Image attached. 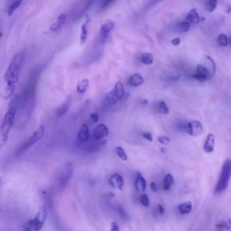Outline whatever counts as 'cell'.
Wrapping results in <instances>:
<instances>
[{"mask_svg": "<svg viewBox=\"0 0 231 231\" xmlns=\"http://www.w3.org/2000/svg\"><path fill=\"white\" fill-rule=\"evenodd\" d=\"M23 59V53L19 52L15 55L5 73L4 80L5 87L4 98L5 100L10 99L16 91Z\"/></svg>", "mask_w": 231, "mask_h": 231, "instance_id": "1", "label": "cell"}, {"mask_svg": "<svg viewBox=\"0 0 231 231\" xmlns=\"http://www.w3.org/2000/svg\"><path fill=\"white\" fill-rule=\"evenodd\" d=\"M18 101V96L15 95L8 104V109L4 116L3 121L1 127V148L6 143L10 130L14 126Z\"/></svg>", "mask_w": 231, "mask_h": 231, "instance_id": "2", "label": "cell"}, {"mask_svg": "<svg viewBox=\"0 0 231 231\" xmlns=\"http://www.w3.org/2000/svg\"><path fill=\"white\" fill-rule=\"evenodd\" d=\"M231 177V158H228L223 163L219 179L215 187L216 194H221L227 189Z\"/></svg>", "mask_w": 231, "mask_h": 231, "instance_id": "3", "label": "cell"}, {"mask_svg": "<svg viewBox=\"0 0 231 231\" xmlns=\"http://www.w3.org/2000/svg\"><path fill=\"white\" fill-rule=\"evenodd\" d=\"M197 72L207 80L211 79L216 72V65L215 61L210 56L205 55L203 57L200 63L197 65Z\"/></svg>", "mask_w": 231, "mask_h": 231, "instance_id": "4", "label": "cell"}, {"mask_svg": "<svg viewBox=\"0 0 231 231\" xmlns=\"http://www.w3.org/2000/svg\"><path fill=\"white\" fill-rule=\"evenodd\" d=\"M47 216V211L44 207L40 208L35 217L30 219L24 225V230L39 231L44 225Z\"/></svg>", "mask_w": 231, "mask_h": 231, "instance_id": "5", "label": "cell"}, {"mask_svg": "<svg viewBox=\"0 0 231 231\" xmlns=\"http://www.w3.org/2000/svg\"><path fill=\"white\" fill-rule=\"evenodd\" d=\"M44 133L45 127L43 126H40L31 136L20 145L17 149L16 153L19 155L26 151L42 138L44 135Z\"/></svg>", "mask_w": 231, "mask_h": 231, "instance_id": "6", "label": "cell"}, {"mask_svg": "<svg viewBox=\"0 0 231 231\" xmlns=\"http://www.w3.org/2000/svg\"><path fill=\"white\" fill-rule=\"evenodd\" d=\"M125 95L123 85L120 81L117 82L114 89L106 95L104 103L106 105L115 104L121 99Z\"/></svg>", "mask_w": 231, "mask_h": 231, "instance_id": "7", "label": "cell"}, {"mask_svg": "<svg viewBox=\"0 0 231 231\" xmlns=\"http://www.w3.org/2000/svg\"><path fill=\"white\" fill-rule=\"evenodd\" d=\"M73 172V166L72 164H67L60 170L57 180L62 186H65L71 178Z\"/></svg>", "mask_w": 231, "mask_h": 231, "instance_id": "8", "label": "cell"}, {"mask_svg": "<svg viewBox=\"0 0 231 231\" xmlns=\"http://www.w3.org/2000/svg\"><path fill=\"white\" fill-rule=\"evenodd\" d=\"M203 132V127L200 121H190L186 127V132L192 136H199Z\"/></svg>", "mask_w": 231, "mask_h": 231, "instance_id": "9", "label": "cell"}, {"mask_svg": "<svg viewBox=\"0 0 231 231\" xmlns=\"http://www.w3.org/2000/svg\"><path fill=\"white\" fill-rule=\"evenodd\" d=\"M109 133V130L107 126L104 124H99L94 130L93 136L96 140H100L107 136Z\"/></svg>", "mask_w": 231, "mask_h": 231, "instance_id": "10", "label": "cell"}, {"mask_svg": "<svg viewBox=\"0 0 231 231\" xmlns=\"http://www.w3.org/2000/svg\"><path fill=\"white\" fill-rule=\"evenodd\" d=\"M109 182L114 188L121 190L124 186V181L122 177L118 173L112 175L109 179Z\"/></svg>", "mask_w": 231, "mask_h": 231, "instance_id": "11", "label": "cell"}, {"mask_svg": "<svg viewBox=\"0 0 231 231\" xmlns=\"http://www.w3.org/2000/svg\"><path fill=\"white\" fill-rule=\"evenodd\" d=\"M114 27V23L111 20H106L101 27V35L103 41L106 39L109 33Z\"/></svg>", "mask_w": 231, "mask_h": 231, "instance_id": "12", "label": "cell"}, {"mask_svg": "<svg viewBox=\"0 0 231 231\" xmlns=\"http://www.w3.org/2000/svg\"><path fill=\"white\" fill-rule=\"evenodd\" d=\"M89 138V132L88 126L84 124L79 130L77 135L78 141L81 143H85L88 141Z\"/></svg>", "mask_w": 231, "mask_h": 231, "instance_id": "13", "label": "cell"}, {"mask_svg": "<svg viewBox=\"0 0 231 231\" xmlns=\"http://www.w3.org/2000/svg\"><path fill=\"white\" fill-rule=\"evenodd\" d=\"M135 186L136 190L139 192L145 191L146 187V180L139 171L137 172L135 176Z\"/></svg>", "mask_w": 231, "mask_h": 231, "instance_id": "14", "label": "cell"}, {"mask_svg": "<svg viewBox=\"0 0 231 231\" xmlns=\"http://www.w3.org/2000/svg\"><path fill=\"white\" fill-rule=\"evenodd\" d=\"M215 145V137L214 135L209 134L206 137L204 146V150L205 152L208 153L213 152L214 150Z\"/></svg>", "mask_w": 231, "mask_h": 231, "instance_id": "15", "label": "cell"}, {"mask_svg": "<svg viewBox=\"0 0 231 231\" xmlns=\"http://www.w3.org/2000/svg\"><path fill=\"white\" fill-rule=\"evenodd\" d=\"M66 15L65 14H61L57 18V20L56 22L53 23L51 25L50 30L52 31H57L60 30L63 27L66 21Z\"/></svg>", "mask_w": 231, "mask_h": 231, "instance_id": "16", "label": "cell"}, {"mask_svg": "<svg viewBox=\"0 0 231 231\" xmlns=\"http://www.w3.org/2000/svg\"><path fill=\"white\" fill-rule=\"evenodd\" d=\"M144 80L139 73H136L132 75L129 81V85L134 87H138L144 83Z\"/></svg>", "mask_w": 231, "mask_h": 231, "instance_id": "17", "label": "cell"}, {"mask_svg": "<svg viewBox=\"0 0 231 231\" xmlns=\"http://www.w3.org/2000/svg\"><path fill=\"white\" fill-rule=\"evenodd\" d=\"M187 22L190 23L197 24L200 21V18L196 9H192L189 11L186 19Z\"/></svg>", "mask_w": 231, "mask_h": 231, "instance_id": "18", "label": "cell"}, {"mask_svg": "<svg viewBox=\"0 0 231 231\" xmlns=\"http://www.w3.org/2000/svg\"><path fill=\"white\" fill-rule=\"evenodd\" d=\"M70 99H69L62 105L57 108L56 111V114L57 117H60L64 115L67 114L69 108L70 103Z\"/></svg>", "mask_w": 231, "mask_h": 231, "instance_id": "19", "label": "cell"}, {"mask_svg": "<svg viewBox=\"0 0 231 231\" xmlns=\"http://www.w3.org/2000/svg\"><path fill=\"white\" fill-rule=\"evenodd\" d=\"M192 208V204L190 201L181 204L178 207L179 213L183 215L189 214L191 212Z\"/></svg>", "mask_w": 231, "mask_h": 231, "instance_id": "20", "label": "cell"}, {"mask_svg": "<svg viewBox=\"0 0 231 231\" xmlns=\"http://www.w3.org/2000/svg\"><path fill=\"white\" fill-rule=\"evenodd\" d=\"M216 227L218 231H231V220L222 221L218 223Z\"/></svg>", "mask_w": 231, "mask_h": 231, "instance_id": "21", "label": "cell"}, {"mask_svg": "<svg viewBox=\"0 0 231 231\" xmlns=\"http://www.w3.org/2000/svg\"><path fill=\"white\" fill-rule=\"evenodd\" d=\"M89 82L88 79L83 80L77 86V92L80 94H84L89 87Z\"/></svg>", "mask_w": 231, "mask_h": 231, "instance_id": "22", "label": "cell"}, {"mask_svg": "<svg viewBox=\"0 0 231 231\" xmlns=\"http://www.w3.org/2000/svg\"><path fill=\"white\" fill-rule=\"evenodd\" d=\"M174 183L173 177L171 174H168L165 176L163 182V188L166 191L169 190L172 184Z\"/></svg>", "mask_w": 231, "mask_h": 231, "instance_id": "23", "label": "cell"}, {"mask_svg": "<svg viewBox=\"0 0 231 231\" xmlns=\"http://www.w3.org/2000/svg\"><path fill=\"white\" fill-rule=\"evenodd\" d=\"M141 61L145 65H151L153 62V57L150 53H144L141 56Z\"/></svg>", "mask_w": 231, "mask_h": 231, "instance_id": "24", "label": "cell"}, {"mask_svg": "<svg viewBox=\"0 0 231 231\" xmlns=\"http://www.w3.org/2000/svg\"><path fill=\"white\" fill-rule=\"evenodd\" d=\"M21 2L22 0H16L11 3V5L9 6L8 11H7L9 16H11L14 13V11H16L20 6L21 4Z\"/></svg>", "mask_w": 231, "mask_h": 231, "instance_id": "25", "label": "cell"}, {"mask_svg": "<svg viewBox=\"0 0 231 231\" xmlns=\"http://www.w3.org/2000/svg\"><path fill=\"white\" fill-rule=\"evenodd\" d=\"M88 37V31L86 27V23H85L81 26L80 42L81 44H84L86 41Z\"/></svg>", "mask_w": 231, "mask_h": 231, "instance_id": "26", "label": "cell"}, {"mask_svg": "<svg viewBox=\"0 0 231 231\" xmlns=\"http://www.w3.org/2000/svg\"><path fill=\"white\" fill-rule=\"evenodd\" d=\"M217 43L219 46H226L228 44V39L225 34H221L217 39Z\"/></svg>", "mask_w": 231, "mask_h": 231, "instance_id": "27", "label": "cell"}, {"mask_svg": "<svg viewBox=\"0 0 231 231\" xmlns=\"http://www.w3.org/2000/svg\"><path fill=\"white\" fill-rule=\"evenodd\" d=\"M158 110L160 113L163 114H168L169 112L168 107L167 106L165 103L163 101L160 102L158 104Z\"/></svg>", "mask_w": 231, "mask_h": 231, "instance_id": "28", "label": "cell"}, {"mask_svg": "<svg viewBox=\"0 0 231 231\" xmlns=\"http://www.w3.org/2000/svg\"><path fill=\"white\" fill-rule=\"evenodd\" d=\"M116 150L118 156L124 161H126L127 159V154L123 148L121 147H116Z\"/></svg>", "mask_w": 231, "mask_h": 231, "instance_id": "29", "label": "cell"}, {"mask_svg": "<svg viewBox=\"0 0 231 231\" xmlns=\"http://www.w3.org/2000/svg\"><path fill=\"white\" fill-rule=\"evenodd\" d=\"M141 203L143 206L146 207H148L149 205V199L148 195L146 193L142 194L140 198Z\"/></svg>", "mask_w": 231, "mask_h": 231, "instance_id": "30", "label": "cell"}, {"mask_svg": "<svg viewBox=\"0 0 231 231\" xmlns=\"http://www.w3.org/2000/svg\"><path fill=\"white\" fill-rule=\"evenodd\" d=\"M217 1V0H210L208 3V11L209 12H213L216 7Z\"/></svg>", "mask_w": 231, "mask_h": 231, "instance_id": "31", "label": "cell"}, {"mask_svg": "<svg viewBox=\"0 0 231 231\" xmlns=\"http://www.w3.org/2000/svg\"><path fill=\"white\" fill-rule=\"evenodd\" d=\"M158 141L163 145H167L170 142V139L169 138L165 136L158 137Z\"/></svg>", "mask_w": 231, "mask_h": 231, "instance_id": "32", "label": "cell"}, {"mask_svg": "<svg viewBox=\"0 0 231 231\" xmlns=\"http://www.w3.org/2000/svg\"><path fill=\"white\" fill-rule=\"evenodd\" d=\"M190 27L189 23L187 21H183L181 23V29L183 32H186L189 30Z\"/></svg>", "mask_w": 231, "mask_h": 231, "instance_id": "33", "label": "cell"}, {"mask_svg": "<svg viewBox=\"0 0 231 231\" xmlns=\"http://www.w3.org/2000/svg\"><path fill=\"white\" fill-rule=\"evenodd\" d=\"M115 0H103L101 3V6L103 8H105L106 7L109 6L111 4L114 2Z\"/></svg>", "mask_w": 231, "mask_h": 231, "instance_id": "34", "label": "cell"}, {"mask_svg": "<svg viewBox=\"0 0 231 231\" xmlns=\"http://www.w3.org/2000/svg\"><path fill=\"white\" fill-rule=\"evenodd\" d=\"M142 136L150 142H152L153 140L152 135L150 133L146 132L143 133Z\"/></svg>", "mask_w": 231, "mask_h": 231, "instance_id": "35", "label": "cell"}, {"mask_svg": "<svg viewBox=\"0 0 231 231\" xmlns=\"http://www.w3.org/2000/svg\"><path fill=\"white\" fill-rule=\"evenodd\" d=\"M90 118L94 122H97L99 121V115L97 113H93L90 114Z\"/></svg>", "mask_w": 231, "mask_h": 231, "instance_id": "36", "label": "cell"}, {"mask_svg": "<svg viewBox=\"0 0 231 231\" xmlns=\"http://www.w3.org/2000/svg\"><path fill=\"white\" fill-rule=\"evenodd\" d=\"M111 229L112 231H118V226L115 222H113L111 224Z\"/></svg>", "mask_w": 231, "mask_h": 231, "instance_id": "37", "label": "cell"}, {"mask_svg": "<svg viewBox=\"0 0 231 231\" xmlns=\"http://www.w3.org/2000/svg\"><path fill=\"white\" fill-rule=\"evenodd\" d=\"M181 42V39L179 38L172 39L171 41V43L174 46H178Z\"/></svg>", "mask_w": 231, "mask_h": 231, "instance_id": "38", "label": "cell"}, {"mask_svg": "<svg viewBox=\"0 0 231 231\" xmlns=\"http://www.w3.org/2000/svg\"><path fill=\"white\" fill-rule=\"evenodd\" d=\"M151 189L153 192H156L157 191V187H156V185L154 183V182H152L150 184Z\"/></svg>", "mask_w": 231, "mask_h": 231, "instance_id": "39", "label": "cell"}, {"mask_svg": "<svg viewBox=\"0 0 231 231\" xmlns=\"http://www.w3.org/2000/svg\"><path fill=\"white\" fill-rule=\"evenodd\" d=\"M158 209H159V214L160 215H164V207L161 204H158Z\"/></svg>", "mask_w": 231, "mask_h": 231, "instance_id": "40", "label": "cell"}, {"mask_svg": "<svg viewBox=\"0 0 231 231\" xmlns=\"http://www.w3.org/2000/svg\"><path fill=\"white\" fill-rule=\"evenodd\" d=\"M227 13L231 16V6L228 8V10H227Z\"/></svg>", "mask_w": 231, "mask_h": 231, "instance_id": "41", "label": "cell"}, {"mask_svg": "<svg viewBox=\"0 0 231 231\" xmlns=\"http://www.w3.org/2000/svg\"><path fill=\"white\" fill-rule=\"evenodd\" d=\"M160 151H161L162 153H164L165 152L166 149H165L164 148V147H162V148H160Z\"/></svg>", "mask_w": 231, "mask_h": 231, "instance_id": "42", "label": "cell"}, {"mask_svg": "<svg viewBox=\"0 0 231 231\" xmlns=\"http://www.w3.org/2000/svg\"><path fill=\"white\" fill-rule=\"evenodd\" d=\"M205 20V19L204 18V17H202V18H201V19L200 20V21H204V20Z\"/></svg>", "mask_w": 231, "mask_h": 231, "instance_id": "43", "label": "cell"}, {"mask_svg": "<svg viewBox=\"0 0 231 231\" xmlns=\"http://www.w3.org/2000/svg\"><path fill=\"white\" fill-rule=\"evenodd\" d=\"M229 42L230 44V45H231V36L229 38Z\"/></svg>", "mask_w": 231, "mask_h": 231, "instance_id": "44", "label": "cell"}]
</instances>
